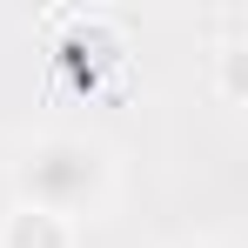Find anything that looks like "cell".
<instances>
[{"instance_id":"cell-1","label":"cell","mask_w":248,"mask_h":248,"mask_svg":"<svg viewBox=\"0 0 248 248\" xmlns=\"http://www.w3.org/2000/svg\"><path fill=\"white\" fill-rule=\"evenodd\" d=\"M14 181H20V208L74 221L87 208H101V195H108V155L81 134H47L20 155Z\"/></svg>"},{"instance_id":"cell-2","label":"cell","mask_w":248,"mask_h":248,"mask_svg":"<svg viewBox=\"0 0 248 248\" xmlns=\"http://www.w3.org/2000/svg\"><path fill=\"white\" fill-rule=\"evenodd\" d=\"M0 248H74V221L41 215V208H14L0 221Z\"/></svg>"}]
</instances>
